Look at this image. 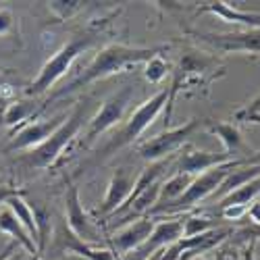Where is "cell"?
<instances>
[{
	"label": "cell",
	"instance_id": "1",
	"mask_svg": "<svg viewBox=\"0 0 260 260\" xmlns=\"http://www.w3.org/2000/svg\"><path fill=\"white\" fill-rule=\"evenodd\" d=\"M162 48H142V46H127V44H108L104 46L102 50H98V54L90 60V64L85 67L75 79H71L67 85H62L56 92H52L46 100V104L58 100V98H64L69 96L85 85H90L98 79H106L115 73H121L125 71L127 67H134V64H140V62H146L152 56L160 54Z\"/></svg>",
	"mask_w": 260,
	"mask_h": 260
},
{
	"label": "cell",
	"instance_id": "2",
	"mask_svg": "<svg viewBox=\"0 0 260 260\" xmlns=\"http://www.w3.org/2000/svg\"><path fill=\"white\" fill-rule=\"evenodd\" d=\"M94 42H96V36L94 34H81V36H75L73 40H69L62 48H58V52H54L44 62V67L40 69V73L29 83L27 94L29 96H42V94H46L60 77H64V75L69 73L71 64L79 58V54H83L85 50H88L94 44Z\"/></svg>",
	"mask_w": 260,
	"mask_h": 260
},
{
	"label": "cell",
	"instance_id": "3",
	"mask_svg": "<svg viewBox=\"0 0 260 260\" xmlns=\"http://www.w3.org/2000/svg\"><path fill=\"white\" fill-rule=\"evenodd\" d=\"M83 119H85V106L77 104L73 108V113L67 115V119L62 121V125L44 144H40L34 150H27V154H23L21 162H23L25 167H29V169H48V167H52L58 160V156L62 154V150L67 148L77 138V134L81 132Z\"/></svg>",
	"mask_w": 260,
	"mask_h": 260
},
{
	"label": "cell",
	"instance_id": "4",
	"mask_svg": "<svg viewBox=\"0 0 260 260\" xmlns=\"http://www.w3.org/2000/svg\"><path fill=\"white\" fill-rule=\"evenodd\" d=\"M169 100H171V88H162L154 96H150L146 102H142L136 108V111L129 115V119L125 121V125L119 129V132L111 140H108V144L102 150L104 156H108L111 152H115V150H119L123 146L136 144L138 138L156 121V117L162 113V108L169 104Z\"/></svg>",
	"mask_w": 260,
	"mask_h": 260
},
{
	"label": "cell",
	"instance_id": "5",
	"mask_svg": "<svg viewBox=\"0 0 260 260\" xmlns=\"http://www.w3.org/2000/svg\"><path fill=\"white\" fill-rule=\"evenodd\" d=\"M248 160L246 158H240V160H231L223 167H216V169H210L206 173H200V175L193 177L191 185L185 189V193L177 200V202H173L171 206L162 208L158 214H165V212H183L191 206H196L198 202H202L204 198H208L210 193H214L216 189L221 187V183L227 179V175L235 169V167H240V165H246Z\"/></svg>",
	"mask_w": 260,
	"mask_h": 260
},
{
	"label": "cell",
	"instance_id": "6",
	"mask_svg": "<svg viewBox=\"0 0 260 260\" xmlns=\"http://www.w3.org/2000/svg\"><path fill=\"white\" fill-rule=\"evenodd\" d=\"M198 127H200V121L198 119H189V121H185L179 127L165 129L162 134L152 136V138L144 140L142 144H138V154L146 162L165 160V158H169L173 154H177Z\"/></svg>",
	"mask_w": 260,
	"mask_h": 260
},
{
	"label": "cell",
	"instance_id": "7",
	"mask_svg": "<svg viewBox=\"0 0 260 260\" xmlns=\"http://www.w3.org/2000/svg\"><path fill=\"white\" fill-rule=\"evenodd\" d=\"M132 98H134V88H132V85H125V88H121L113 96H108L102 102V106L98 108V113L90 119L88 129H85V136L81 140V146L90 148L104 132H108L111 127L121 123L123 117H125V111H127L129 102H132Z\"/></svg>",
	"mask_w": 260,
	"mask_h": 260
},
{
	"label": "cell",
	"instance_id": "8",
	"mask_svg": "<svg viewBox=\"0 0 260 260\" xmlns=\"http://www.w3.org/2000/svg\"><path fill=\"white\" fill-rule=\"evenodd\" d=\"M64 183H67V193H64V210H67V225L69 233L75 235L83 244H94L100 246L102 242V231L100 225L85 212L81 200H79V189L71 181V177L64 175Z\"/></svg>",
	"mask_w": 260,
	"mask_h": 260
},
{
	"label": "cell",
	"instance_id": "9",
	"mask_svg": "<svg viewBox=\"0 0 260 260\" xmlns=\"http://www.w3.org/2000/svg\"><path fill=\"white\" fill-rule=\"evenodd\" d=\"M67 119V115H56L46 121H38V123H27L19 129L15 136H11L9 144L5 146V152H27V150L38 148L40 144H44L56 129L62 125V121Z\"/></svg>",
	"mask_w": 260,
	"mask_h": 260
},
{
	"label": "cell",
	"instance_id": "10",
	"mask_svg": "<svg viewBox=\"0 0 260 260\" xmlns=\"http://www.w3.org/2000/svg\"><path fill=\"white\" fill-rule=\"evenodd\" d=\"M231 162V158L225 152H208V150H198L193 146H183L177 156H175V173H185V175H200V173H206L210 169L223 167Z\"/></svg>",
	"mask_w": 260,
	"mask_h": 260
},
{
	"label": "cell",
	"instance_id": "11",
	"mask_svg": "<svg viewBox=\"0 0 260 260\" xmlns=\"http://www.w3.org/2000/svg\"><path fill=\"white\" fill-rule=\"evenodd\" d=\"M179 237H183V219H171V221L154 223V229L148 235V240L138 250H134L132 254L123 256L121 260H146L154 252L171 246L173 242H177Z\"/></svg>",
	"mask_w": 260,
	"mask_h": 260
},
{
	"label": "cell",
	"instance_id": "12",
	"mask_svg": "<svg viewBox=\"0 0 260 260\" xmlns=\"http://www.w3.org/2000/svg\"><path fill=\"white\" fill-rule=\"evenodd\" d=\"M196 38L219 52H260V29H240L229 34H196Z\"/></svg>",
	"mask_w": 260,
	"mask_h": 260
},
{
	"label": "cell",
	"instance_id": "13",
	"mask_svg": "<svg viewBox=\"0 0 260 260\" xmlns=\"http://www.w3.org/2000/svg\"><path fill=\"white\" fill-rule=\"evenodd\" d=\"M134 185H136V179H134L132 173H129L125 167L117 169L113 173L111 181H108V187H106V193H104V200L98 208V214L104 216V219H108L113 212H117L129 198H132Z\"/></svg>",
	"mask_w": 260,
	"mask_h": 260
},
{
	"label": "cell",
	"instance_id": "14",
	"mask_svg": "<svg viewBox=\"0 0 260 260\" xmlns=\"http://www.w3.org/2000/svg\"><path fill=\"white\" fill-rule=\"evenodd\" d=\"M154 229V221H152V216H144V219H138V221H132V223H127L123 225L113 237H111V246H113V252L117 256H127V254H132L134 250H138L146 240H148V235L152 233Z\"/></svg>",
	"mask_w": 260,
	"mask_h": 260
},
{
	"label": "cell",
	"instance_id": "15",
	"mask_svg": "<svg viewBox=\"0 0 260 260\" xmlns=\"http://www.w3.org/2000/svg\"><path fill=\"white\" fill-rule=\"evenodd\" d=\"M200 13H210L214 17H219L225 23H235L244 25L246 29H260V13L254 11H242L225 0H214V3H206L200 7Z\"/></svg>",
	"mask_w": 260,
	"mask_h": 260
},
{
	"label": "cell",
	"instance_id": "16",
	"mask_svg": "<svg viewBox=\"0 0 260 260\" xmlns=\"http://www.w3.org/2000/svg\"><path fill=\"white\" fill-rule=\"evenodd\" d=\"M208 132L221 140V144H223V148H225L223 152H225L231 160H240V154L248 152L246 142H244V138H242V134H240V129H237L233 123H210V125H208ZM244 158H246V154H244ZM246 160H248V158H246Z\"/></svg>",
	"mask_w": 260,
	"mask_h": 260
},
{
	"label": "cell",
	"instance_id": "17",
	"mask_svg": "<svg viewBox=\"0 0 260 260\" xmlns=\"http://www.w3.org/2000/svg\"><path fill=\"white\" fill-rule=\"evenodd\" d=\"M0 231L11 235V240L17 242L23 250H27L31 256L40 254V250H38V246L34 244V240L29 237V233L23 229V225L17 221V216L11 212V208L7 204L0 206Z\"/></svg>",
	"mask_w": 260,
	"mask_h": 260
},
{
	"label": "cell",
	"instance_id": "18",
	"mask_svg": "<svg viewBox=\"0 0 260 260\" xmlns=\"http://www.w3.org/2000/svg\"><path fill=\"white\" fill-rule=\"evenodd\" d=\"M67 250L71 254H75L81 260H121V256H117L113 252V248H106V246H94V244H83L79 242L75 235H71L67 231V242H64Z\"/></svg>",
	"mask_w": 260,
	"mask_h": 260
},
{
	"label": "cell",
	"instance_id": "19",
	"mask_svg": "<svg viewBox=\"0 0 260 260\" xmlns=\"http://www.w3.org/2000/svg\"><path fill=\"white\" fill-rule=\"evenodd\" d=\"M7 206H9L11 212L17 216V221L23 225V229L29 233V237H31L34 244H36L38 250H40V231H38V223H36V214H34L31 204L25 202L21 193H17V196H13V198L7 202Z\"/></svg>",
	"mask_w": 260,
	"mask_h": 260
},
{
	"label": "cell",
	"instance_id": "20",
	"mask_svg": "<svg viewBox=\"0 0 260 260\" xmlns=\"http://www.w3.org/2000/svg\"><path fill=\"white\" fill-rule=\"evenodd\" d=\"M38 115L36 111V104L31 100H15L9 104V111H7V117H5V125L11 129V136L15 134V129L19 132L21 127L25 125V121L29 117Z\"/></svg>",
	"mask_w": 260,
	"mask_h": 260
},
{
	"label": "cell",
	"instance_id": "21",
	"mask_svg": "<svg viewBox=\"0 0 260 260\" xmlns=\"http://www.w3.org/2000/svg\"><path fill=\"white\" fill-rule=\"evenodd\" d=\"M260 198V175L246 181L244 185H240L237 189H233L231 193L221 200V208L223 206H231V204H242V206H250L254 200Z\"/></svg>",
	"mask_w": 260,
	"mask_h": 260
},
{
	"label": "cell",
	"instance_id": "22",
	"mask_svg": "<svg viewBox=\"0 0 260 260\" xmlns=\"http://www.w3.org/2000/svg\"><path fill=\"white\" fill-rule=\"evenodd\" d=\"M83 7L85 3H81V0H52V3H48V11L60 21L71 19L73 15L83 11Z\"/></svg>",
	"mask_w": 260,
	"mask_h": 260
},
{
	"label": "cell",
	"instance_id": "23",
	"mask_svg": "<svg viewBox=\"0 0 260 260\" xmlns=\"http://www.w3.org/2000/svg\"><path fill=\"white\" fill-rule=\"evenodd\" d=\"M167 75H169V62H167L160 54H156V56H152L150 60H146V67H144V77H146V81H150V83H160Z\"/></svg>",
	"mask_w": 260,
	"mask_h": 260
},
{
	"label": "cell",
	"instance_id": "24",
	"mask_svg": "<svg viewBox=\"0 0 260 260\" xmlns=\"http://www.w3.org/2000/svg\"><path fill=\"white\" fill-rule=\"evenodd\" d=\"M214 231V223L206 216H187L183 219V237H196Z\"/></svg>",
	"mask_w": 260,
	"mask_h": 260
},
{
	"label": "cell",
	"instance_id": "25",
	"mask_svg": "<svg viewBox=\"0 0 260 260\" xmlns=\"http://www.w3.org/2000/svg\"><path fill=\"white\" fill-rule=\"evenodd\" d=\"M233 119L237 123H260V96H256L248 106L240 108L233 115Z\"/></svg>",
	"mask_w": 260,
	"mask_h": 260
},
{
	"label": "cell",
	"instance_id": "26",
	"mask_svg": "<svg viewBox=\"0 0 260 260\" xmlns=\"http://www.w3.org/2000/svg\"><path fill=\"white\" fill-rule=\"evenodd\" d=\"M246 212H248V206H242V204H231V206L221 208V214L227 221H242L246 216Z\"/></svg>",
	"mask_w": 260,
	"mask_h": 260
},
{
	"label": "cell",
	"instance_id": "27",
	"mask_svg": "<svg viewBox=\"0 0 260 260\" xmlns=\"http://www.w3.org/2000/svg\"><path fill=\"white\" fill-rule=\"evenodd\" d=\"M15 27V15L11 9H0V38L9 36Z\"/></svg>",
	"mask_w": 260,
	"mask_h": 260
},
{
	"label": "cell",
	"instance_id": "28",
	"mask_svg": "<svg viewBox=\"0 0 260 260\" xmlns=\"http://www.w3.org/2000/svg\"><path fill=\"white\" fill-rule=\"evenodd\" d=\"M246 219L250 221V225H260V198H258V200H254V202L248 206Z\"/></svg>",
	"mask_w": 260,
	"mask_h": 260
},
{
	"label": "cell",
	"instance_id": "29",
	"mask_svg": "<svg viewBox=\"0 0 260 260\" xmlns=\"http://www.w3.org/2000/svg\"><path fill=\"white\" fill-rule=\"evenodd\" d=\"M5 260H34V256L27 252V250H23V248H21V246H17Z\"/></svg>",
	"mask_w": 260,
	"mask_h": 260
},
{
	"label": "cell",
	"instance_id": "30",
	"mask_svg": "<svg viewBox=\"0 0 260 260\" xmlns=\"http://www.w3.org/2000/svg\"><path fill=\"white\" fill-rule=\"evenodd\" d=\"M240 235L242 237H248L250 242H256V240H260V225H248L246 229L240 231Z\"/></svg>",
	"mask_w": 260,
	"mask_h": 260
},
{
	"label": "cell",
	"instance_id": "31",
	"mask_svg": "<svg viewBox=\"0 0 260 260\" xmlns=\"http://www.w3.org/2000/svg\"><path fill=\"white\" fill-rule=\"evenodd\" d=\"M17 189L15 187H9V185H0V206H5L13 196H17Z\"/></svg>",
	"mask_w": 260,
	"mask_h": 260
},
{
	"label": "cell",
	"instance_id": "32",
	"mask_svg": "<svg viewBox=\"0 0 260 260\" xmlns=\"http://www.w3.org/2000/svg\"><path fill=\"white\" fill-rule=\"evenodd\" d=\"M9 98H7V94H3L0 92V127L5 125V117H7V111H9Z\"/></svg>",
	"mask_w": 260,
	"mask_h": 260
},
{
	"label": "cell",
	"instance_id": "33",
	"mask_svg": "<svg viewBox=\"0 0 260 260\" xmlns=\"http://www.w3.org/2000/svg\"><path fill=\"white\" fill-rule=\"evenodd\" d=\"M242 260H256V242H250V246L242 254Z\"/></svg>",
	"mask_w": 260,
	"mask_h": 260
},
{
	"label": "cell",
	"instance_id": "34",
	"mask_svg": "<svg viewBox=\"0 0 260 260\" xmlns=\"http://www.w3.org/2000/svg\"><path fill=\"white\" fill-rule=\"evenodd\" d=\"M17 246H19L17 242H11V244H9V246H7V248H5L3 252H0V260H5V258H7V256H9V254H11V252H13V250H15Z\"/></svg>",
	"mask_w": 260,
	"mask_h": 260
},
{
	"label": "cell",
	"instance_id": "35",
	"mask_svg": "<svg viewBox=\"0 0 260 260\" xmlns=\"http://www.w3.org/2000/svg\"><path fill=\"white\" fill-rule=\"evenodd\" d=\"M248 165H260V152H254V154L248 158Z\"/></svg>",
	"mask_w": 260,
	"mask_h": 260
},
{
	"label": "cell",
	"instance_id": "36",
	"mask_svg": "<svg viewBox=\"0 0 260 260\" xmlns=\"http://www.w3.org/2000/svg\"><path fill=\"white\" fill-rule=\"evenodd\" d=\"M193 260H204V258H202V256H198V258H193Z\"/></svg>",
	"mask_w": 260,
	"mask_h": 260
},
{
	"label": "cell",
	"instance_id": "37",
	"mask_svg": "<svg viewBox=\"0 0 260 260\" xmlns=\"http://www.w3.org/2000/svg\"><path fill=\"white\" fill-rule=\"evenodd\" d=\"M34 260H44V258H34Z\"/></svg>",
	"mask_w": 260,
	"mask_h": 260
}]
</instances>
